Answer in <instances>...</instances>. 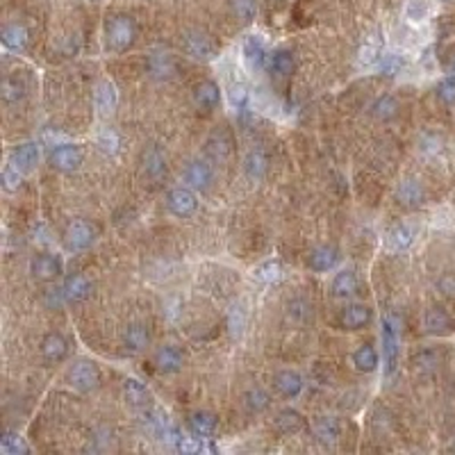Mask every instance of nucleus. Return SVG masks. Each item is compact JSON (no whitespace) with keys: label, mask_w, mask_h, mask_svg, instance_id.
Instances as JSON below:
<instances>
[{"label":"nucleus","mask_w":455,"mask_h":455,"mask_svg":"<svg viewBox=\"0 0 455 455\" xmlns=\"http://www.w3.org/2000/svg\"><path fill=\"white\" fill-rule=\"evenodd\" d=\"M23 171H19L14 164H11L9 162V167H5V171H3V187L7 192H16L19 187H21V182H23V176H21Z\"/></svg>","instance_id":"obj_42"},{"label":"nucleus","mask_w":455,"mask_h":455,"mask_svg":"<svg viewBox=\"0 0 455 455\" xmlns=\"http://www.w3.org/2000/svg\"><path fill=\"white\" fill-rule=\"evenodd\" d=\"M244 60L251 68H262L266 62H269V55H266L264 41L260 37H249L244 41Z\"/></svg>","instance_id":"obj_26"},{"label":"nucleus","mask_w":455,"mask_h":455,"mask_svg":"<svg viewBox=\"0 0 455 455\" xmlns=\"http://www.w3.org/2000/svg\"><path fill=\"white\" fill-rule=\"evenodd\" d=\"M228 98L232 103V108H246V103H249V87L244 85V83H237V85H232L230 91H228Z\"/></svg>","instance_id":"obj_41"},{"label":"nucleus","mask_w":455,"mask_h":455,"mask_svg":"<svg viewBox=\"0 0 455 455\" xmlns=\"http://www.w3.org/2000/svg\"><path fill=\"white\" fill-rule=\"evenodd\" d=\"M184 182L187 187H192L194 192H207L214 182V171L207 162H201V159L189 162L184 169Z\"/></svg>","instance_id":"obj_8"},{"label":"nucleus","mask_w":455,"mask_h":455,"mask_svg":"<svg viewBox=\"0 0 455 455\" xmlns=\"http://www.w3.org/2000/svg\"><path fill=\"white\" fill-rule=\"evenodd\" d=\"M439 365V355L437 351H430V348H426V351H422L419 355H414V367L422 371V373H428V371H433L437 369Z\"/></svg>","instance_id":"obj_39"},{"label":"nucleus","mask_w":455,"mask_h":455,"mask_svg":"<svg viewBox=\"0 0 455 455\" xmlns=\"http://www.w3.org/2000/svg\"><path fill=\"white\" fill-rule=\"evenodd\" d=\"M451 451H455V439H453V444H451Z\"/></svg>","instance_id":"obj_51"},{"label":"nucleus","mask_w":455,"mask_h":455,"mask_svg":"<svg viewBox=\"0 0 455 455\" xmlns=\"http://www.w3.org/2000/svg\"><path fill=\"white\" fill-rule=\"evenodd\" d=\"M123 399L132 407H144L150 401V392L142 380L127 378V380H123Z\"/></svg>","instance_id":"obj_27"},{"label":"nucleus","mask_w":455,"mask_h":455,"mask_svg":"<svg viewBox=\"0 0 455 455\" xmlns=\"http://www.w3.org/2000/svg\"><path fill=\"white\" fill-rule=\"evenodd\" d=\"M167 207L173 216L187 219L198 209V198L192 187H176V189H171L167 196Z\"/></svg>","instance_id":"obj_6"},{"label":"nucleus","mask_w":455,"mask_h":455,"mask_svg":"<svg viewBox=\"0 0 455 455\" xmlns=\"http://www.w3.org/2000/svg\"><path fill=\"white\" fill-rule=\"evenodd\" d=\"M105 37H108V46L116 53H125L127 48H132V43L137 39V26L130 16L116 14L108 21L105 26Z\"/></svg>","instance_id":"obj_1"},{"label":"nucleus","mask_w":455,"mask_h":455,"mask_svg":"<svg viewBox=\"0 0 455 455\" xmlns=\"http://www.w3.org/2000/svg\"><path fill=\"white\" fill-rule=\"evenodd\" d=\"M437 96L444 100L446 105H455V75H449L439 83Z\"/></svg>","instance_id":"obj_43"},{"label":"nucleus","mask_w":455,"mask_h":455,"mask_svg":"<svg viewBox=\"0 0 455 455\" xmlns=\"http://www.w3.org/2000/svg\"><path fill=\"white\" fill-rule=\"evenodd\" d=\"M146 68L155 80H169V78H173L178 66H176V60H173V55H169V53H150L146 60Z\"/></svg>","instance_id":"obj_10"},{"label":"nucleus","mask_w":455,"mask_h":455,"mask_svg":"<svg viewBox=\"0 0 455 455\" xmlns=\"http://www.w3.org/2000/svg\"><path fill=\"white\" fill-rule=\"evenodd\" d=\"M182 48L192 60H198V62H212L219 55L216 43L203 30H187L182 34Z\"/></svg>","instance_id":"obj_2"},{"label":"nucleus","mask_w":455,"mask_h":455,"mask_svg":"<svg viewBox=\"0 0 455 455\" xmlns=\"http://www.w3.org/2000/svg\"><path fill=\"white\" fill-rule=\"evenodd\" d=\"M401 66H403V60L399 55H385L380 57V71L382 73H387V75H396L401 71Z\"/></svg>","instance_id":"obj_45"},{"label":"nucleus","mask_w":455,"mask_h":455,"mask_svg":"<svg viewBox=\"0 0 455 455\" xmlns=\"http://www.w3.org/2000/svg\"><path fill=\"white\" fill-rule=\"evenodd\" d=\"M396 198H399V203L405 207H419L424 203V187L419 184L417 180L407 178L399 184V189H396Z\"/></svg>","instance_id":"obj_24"},{"label":"nucleus","mask_w":455,"mask_h":455,"mask_svg":"<svg viewBox=\"0 0 455 455\" xmlns=\"http://www.w3.org/2000/svg\"><path fill=\"white\" fill-rule=\"evenodd\" d=\"M221 100V89L212 80H203L194 87V103L203 110H214Z\"/></svg>","instance_id":"obj_19"},{"label":"nucleus","mask_w":455,"mask_h":455,"mask_svg":"<svg viewBox=\"0 0 455 455\" xmlns=\"http://www.w3.org/2000/svg\"><path fill=\"white\" fill-rule=\"evenodd\" d=\"M150 344V333L146 325L142 323H132V325H127L125 333H123V346L127 348L130 353H142L146 351Z\"/></svg>","instance_id":"obj_17"},{"label":"nucleus","mask_w":455,"mask_h":455,"mask_svg":"<svg viewBox=\"0 0 455 455\" xmlns=\"http://www.w3.org/2000/svg\"><path fill=\"white\" fill-rule=\"evenodd\" d=\"M241 328H244V312L239 308H235L230 312V333H232V337H237L241 333Z\"/></svg>","instance_id":"obj_49"},{"label":"nucleus","mask_w":455,"mask_h":455,"mask_svg":"<svg viewBox=\"0 0 455 455\" xmlns=\"http://www.w3.org/2000/svg\"><path fill=\"white\" fill-rule=\"evenodd\" d=\"M30 271H32V276H34V278L41 280V283H51V280L60 278V273H62V264H60V260L55 258V255H51V253H41V255H37V258L32 260Z\"/></svg>","instance_id":"obj_9"},{"label":"nucleus","mask_w":455,"mask_h":455,"mask_svg":"<svg viewBox=\"0 0 455 455\" xmlns=\"http://www.w3.org/2000/svg\"><path fill=\"white\" fill-rule=\"evenodd\" d=\"M184 357L176 346H162L155 353V365L162 373H178L182 369Z\"/></svg>","instance_id":"obj_21"},{"label":"nucleus","mask_w":455,"mask_h":455,"mask_svg":"<svg viewBox=\"0 0 455 455\" xmlns=\"http://www.w3.org/2000/svg\"><path fill=\"white\" fill-rule=\"evenodd\" d=\"M144 171H146V176L150 180H159L162 176L167 173V159H164V153L153 146V148H148L146 153H144Z\"/></svg>","instance_id":"obj_28"},{"label":"nucleus","mask_w":455,"mask_h":455,"mask_svg":"<svg viewBox=\"0 0 455 455\" xmlns=\"http://www.w3.org/2000/svg\"><path fill=\"white\" fill-rule=\"evenodd\" d=\"M273 385L280 396H285V399H296V396L303 392V378L298 371H291V369H285V371H278L276 378H273Z\"/></svg>","instance_id":"obj_11"},{"label":"nucleus","mask_w":455,"mask_h":455,"mask_svg":"<svg viewBox=\"0 0 455 455\" xmlns=\"http://www.w3.org/2000/svg\"><path fill=\"white\" fill-rule=\"evenodd\" d=\"M119 135H116L114 130H103L100 137H98V146L105 150V153H116L119 150Z\"/></svg>","instance_id":"obj_44"},{"label":"nucleus","mask_w":455,"mask_h":455,"mask_svg":"<svg viewBox=\"0 0 455 455\" xmlns=\"http://www.w3.org/2000/svg\"><path fill=\"white\" fill-rule=\"evenodd\" d=\"M303 428H305V419H303L300 412L291 410V407H287V410H283V412H278L276 430L280 435H296V433H300Z\"/></svg>","instance_id":"obj_22"},{"label":"nucleus","mask_w":455,"mask_h":455,"mask_svg":"<svg viewBox=\"0 0 455 455\" xmlns=\"http://www.w3.org/2000/svg\"><path fill=\"white\" fill-rule=\"evenodd\" d=\"M116 105H119V93H116V87L112 83H100L96 87V108L100 112V116H112Z\"/></svg>","instance_id":"obj_23"},{"label":"nucleus","mask_w":455,"mask_h":455,"mask_svg":"<svg viewBox=\"0 0 455 455\" xmlns=\"http://www.w3.org/2000/svg\"><path fill=\"white\" fill-rule=\"evenodd\" d=\"M337 262H340V251H337L335 246H319V249H314L308 258L310 269L319 271V273L335 269Z\"/></svg>","instance_id":"obj_14"},{"label":"nucleus","mask_w":455,"mask_h":455,"mask_svg":"<svg viewBox=\"0 0 455 455\" xmlns=\"http://www.w3.org/2000/svg\"><path fill=\"white\" fill-rule=\"evenodd\" d=\"M68 385L78 392H91L100 385V371L98 367L89 362V360H80L71 369H68Z\"/></svg>","instance_id":"obj_4"},{"label":"nucleus","mask_w":455,"mask_h":455,"mask_svg":"<svg viewBox=\"0 0 455 455\" xmlns=\"http://www.w3.org/2000/svg\"><path fill=\"white\" fill-rule=\"evenodd\" d=\"M280 273H283V269H280L278 262H264L255 269V278H258L260 283H276Z\"/></svg>","instance_id":"obj_40"},{"label":"nucleus","mask_w":455,"mask_h":455,"mask_svg":"<svg viewBox=\"0 0 455 455\" xmlns=\"http://www.w3.org/2000/svg\"><path fill=\"white\" fill-rule=\"evenodd\" d=\"M216 426H219L216 417L207 410H196L189 414V430L196 437H203V439L212 437L216 433Z\"/></svg>","instance_id":"obj_15"},{"label":"nucleus","mask_w":455,"mask_h":455,"mask_svg":"<svg viewBox=\"0 0 455 455\" xmlns=\"http://www.w3.org/2000/svg\"><path fill=\"white\" fill-rule=\"evenodd\" d=\"M41 355L48 360V362H62V360L68 355V342L60 333L46 335L41 342Z\"/></svg>","instance_id":"obj_18"},{"label":"nucleus","mask_w":455,"mask_h":455,"mask_svg":"<svg viewBox=\"0 0 455 455\" xmlns=\"http://www.w3.org/2000/svg\"><path fill=\"white\" fill-rule=\"evenodd\" d=\"M93 239H96V230H93L91 224H87V221L78 219V221H71V224L66 226L64 230V246L66 251H87Z\"/></svg>","instance_id":"obj_5"},{"label":"nucleus","mask_w":455,"mask_h":455,"mask_svg":"<svg viewBox=\"0 0 455 455\" xmlns=\"http://www.w3.org/2000/svg\"><path fill=\"white\" fill-rule=\"evenodd\" d=\"M399 330L401 323L394 314H387L382 319V362H385V373L392 376L396 369V360H399Z\"/></svg>","instance_id":"obj_3"},{"label":"nucleus","mask_w":455,"mask_h":455,"mask_svg":"<svg viewBox=\"0 0 455 455\" xmlns=\"http://www.w3.org/2000/svg\"><path fill=\"white\" fill-rule=\"evenodd\" d=\"M0 39H3L5 48L9 51H23L30 41V34L28 30L19 26V23H7V26L3 28V32H0Z\"/></svg>","instance_id":"obj_25"},{"label":"nucleus","mask_w":455,"mask_h":455,"mask_svg":"<svg viewBox=\"0 0 455 455\" xmlns=\"http://www.w3.org/2000/svg\"><path fill=\"white\" fill-rule=\"evenodd\" d=\"M371 114L376 116L378 121H392L396 114H399V100L394 96H380L373 100L371 105Z\"/></svg>","instance_id":"obj_35"},{"label":"nucleus","mask_w":455,"mask_h":455,"mask_svg":"<svg viewBox=\"0 0 455 455\" xmlns=\"http://www.w3.org/2000/svg\"><path fill=\"white\" fill-rule=\"evenodd\" d=\"M230 11L241 23H249L258 14V0H230Z\"/></svg>","instance_id":"obj_38"},{"label":"nucleus","mask_w":455,"mask_h":455,"mask_svg":"<svg viewBox=\"0 0 455 455\" xmlns=\"http://www.w3.org/2000/svg\"><path fill=\"white\" fill-rule=\"evenodd\" d=\"M369 321H371V308L360 305V303L344 308L340 314V325L346 330H360V328H365Z\"/></svg>","instance_id":"obj_12"},{"label":"nucleus","mask_w":455,"mask_h":455,"mask_svg":"<svg viewBox=\"0 0 455 455\" xmlns=\"http://www.w3.org/2000/svg\"><path fill=\"white\" fill-rule=\"evenodd\" d=\"M312 430H314V437H317L319 444H325V446L335 444V441L340 439V433H342L340 422H337L335 417H321V419H317Z\"/></svg>","instance_id":"obj_20"},{"label":"nucleus","mask_w":455,"mask_h":455,"mask_svg":"<svg viewBox=\"0 0 455 455\" xmlns=\"http://www.w3.org/2000/svg\"><path fill=\"white\" fill-rule=\"evenodd\" d=\"M446 73H449V75H455V55L449 57V62H446Z\"/></svg>","instance_id":"obj_50"},{"label":"nucleus","mask_w":455,"mask_h":455,"mask_svg":"<svg viewBox=\"0 0 455 455\" xmlns=\"http://www.w3.org/2000/svg\"><path fill=\"white\" fill-rule=\"evenodd\" d=\"M0 449H3V453H7V455H26L30 451L26 439H23L19 433H14V430H5L3 437H0Z\"/></svg>","instance_id":"obj_37"},{"label":"nucleus","mask_w":455,"mask_h":455,"mask_svg":"<svg viewBox=\"0 0 455 455\" xmlns=\"http://www.w3.org/2000/svg\"><path fill=\"white\" fill-rule=\"evenodd\" d=\"M37 162H39V146L34 142H26L11 150V164L23 173L32 171L37 167Z\"/></svg>","instance_id":"obj_13"},{"label":"nucleus","mask_w":455,"mask_h":455,"mask_svg":"<svg viewBox=\"0 0 455 455\" xmlns=\"http://www.w3.org/2000/svg\"><path fill=\"white\" fill-rule=\"evenodd\" d=\"M244 171H246V176L251 180H262L266 176V171H269V159L262 153V150H251L244 159Z\"/></svg>","instance_id":"obj_30"},{"label":"nucleus","mask_w":455,"mask_h":455,"mask_svg":"<svg viewBox=\"0 0 455 455\" xmlns=\"http://www.w3.org/2000/svg\"><path fill=\"white\" fill-rule=\"evenodd\" d=\"M380 60V46L378 43H367L362 53H360V62H365V64H373V62H378Z\"/></svg>","instance_id":"obj_47"},{"label":"nucleus","mask_w":455,"mask_h":455,"mask_svg":"<svg viewBox=\"0 0 455 455\" xmlns=\"http://www.w3.org/2000/svg\"><path fill=\"white\" fill-rule=\"evenodd\" d=\"M62 291L66 296V303H80L91 294V283L83 273H73L64 280Z\"/></svg>","instance_id":"obj_16"},{"label":"nucleus","mask_w":455,"mask_h":455,"mask_svg":"<svg viewBox=\"0 0 455 455\" xmlns=\"http://www.w3.org/2000/svg\"><path fill=\"white\" fill-rule=\"evenodd\" d=\"M43 300H46V305H48V308H60L62 305V303H66V296H64V291H62V287L60 289H48V291H46V294H43Z\"/></svg>","instance_id":"obj_48"},{"label":"nucleus","mask_w":455,"mask_h":455,"mask_svg":"<svg viewBox=\"0 0 455 455\" xmlns=\"http://www.w3.org/2000/svg\"><path fill=\"white\" fill-rule=\"evenodd\" d=\"M357 287H360V283L353 271H342L333 280V294L337 298H351L353 294H357Z\"/></svg>","instance_id":"obj_31"},{"label":"nucleus","mask_w":455,"mask_h":455,"mask_svg":"<svg viewBox=\"0 0 455 455\" xmlns=\"http://www.w3.org/2000/svg\"><path fill=\"white\" fill-rule=\"evenodd\" d=\"M83 159H85L83 148L75 146V144H60V146H55L53 153H51L53 169L64 171V173H71V171L80 169Z\"/></svg>","instance_id":"obj_7"},{"label":"nucleus","mask_w":455,"mask_h":455,"mask_svg":"<svg viewBox=\"0 0 455 455\" xmlns=\"http://www.w3.org/2000/svg\"><path fill=\"white\" fill-rule=\"evenodd\" d=\"M26 93H23V87L19 83H14V80H5L3 83V98L7 103H19Z\"/></svg>","instance_id":"obj_46"},{"label":"nucleus","mask_w":455,"mask_h":455,"mask_svg":"<svg viewBox=\"0 0 455 455\" xmlns=\"http://www.w3.org/2000/svg\"><path fill=\"white\" fill-rule=\"evenodd\" d=\"M244 405H246L249 412L260 414L271 405V396H269V392L262 389V387H251L246 394H244Z\"/></svg>","instance_id":"obj_34"},{"label":"nucleus","mask_w":455,"mask_h":455,"mask_svg":"<svg viewBox=\"0 0 455 455\" xmlns=\"http://www.w3.org/2000/svg\"><path fill=\"white\" fill-rule=\"evenodd\" d=\"M266 66H269L271 75L276 78H287L294 73V55H291L289 51H276L273 55H269V62H266Z\"/></svg>","instance_id":"obj_29"},{"label":"nucleus","mask_w":455,"mask_h":455,"mask_svg":"<svg viewBox=\"0 0 455 455\" xmlns=\"http://www.w3.org/2000/svg\"><path fill=\"white\" fill-rule=\"evenodd\" d=\"M424 323H426V330L430 335H444V333L451 330V317L446 314V310H441V308L428 310Z\"/></svg>","instance_id":"obj_33"},{"label":"nucleus","mask_w":455,"mask_h":455,"mask_svg":"<svg viewBox=\"0 0 455 455\" xmlns=\"http://www.w3.org/2000/svg\"><path fill=\"white\" fill-rule=\"evenodd\" d=\"M353 365L357 371H373L378 367V351L373 346L365 344L353 353Z\"/></svg>","instance_id":"obj_36"},{"label":"nucleus","mask_w":455,"mask_h":455,"mask_svg":"<svg viewBox=\"0 0 455 455\" xmlns=\"http://www.w3.org/2000/svg\"><path fill=\"white\" fill-rule=\"evenodd\" d=\"M412 241H414V232H412V228H407L405 224L394 226V228L387 232V246H389L392 251H405V249H410Z\"/></svg>","instance_id":"obj_32"}]
</instances>
